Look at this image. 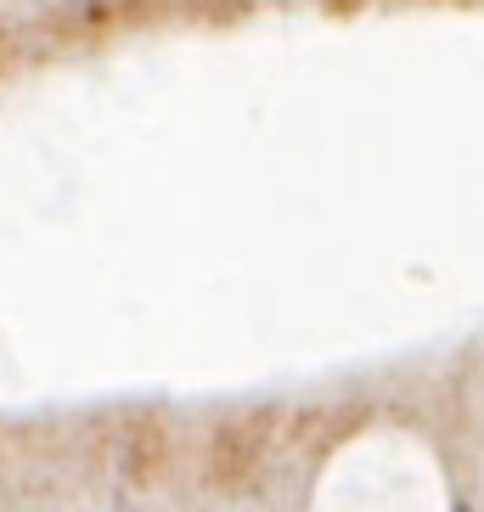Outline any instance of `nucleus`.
I'll list each match as a JSON object with an SVG mask.
<instances>
[{"label": "nucleus", "instance_id": "nucleus-3", "mask_svg": "<svg viewBox=\"0 0 484 512\" xmlns=\"http://www.w3.org/2000/svg\"><path fill=\"white\" fill-rule=\"evenodd\" d=\"M456 512H468V507H456Z\"/></svg>", "mask_w": 484, "mask_h": 512}, {"label": "nucleus", "instance_id": "nucleus-1", "mask_svg": "<svg viewBox=\"0 0 484 512\" xmlns=\"http://www.w3.org/2000/svg\"><path fill=\"white\" fill-rule=\"evenodd\" d=\"M327 12H361V0H327Z\"/></svg>", "mask_w": 484, "mask_h": 512}, {"label": "nucleus", "instance_id": "nucleus-2", "mask_svg": "<svg viewBox=\"0 0 484 512\" xmlns=\"http://www.w3.org/2000/svg\"><path fill=\"white\" fill-rule=\"evenodd\" d=\"M0 57H6V46H0Z\"/></svg>", "mask_w": 484, "mask_h": 512}]
</instances>
